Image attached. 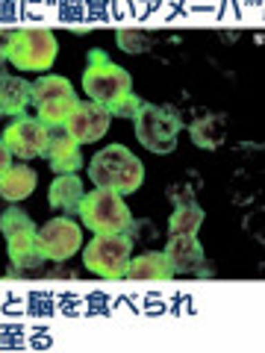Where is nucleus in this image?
I'll return each mask as SVG.
<instances>
[{"label":"nucleus","instance_id":"12","mask_svg":"<svg viewBox=\"0 0 265 353\" xmlns=\"http://www.w3.org/2000/svg\"><path fill=\"white\" fill-rule=\"evenodd\" d=\"M165 256H168L174 274H195L197 265L204 262V248L197 236H171Z\"/></svg>","mask_w":265,"mask_h":353},{"label":"nucleus","instance_id":"1","mask_svg":"<svg viewBox=\"0 0 265 353\" xmlns=\"http://www.w3.org/2000/svg\"><path fill=\"white\" fill-rule=\"evenodd\" d=\"M88 176L95 180L97 189H109V192L124 197L141 185V180H145V165L124 145H109L106 150L95 153L92 165H88Z\"/></svg>","mask_w":265,"mask_h":353},{"label":"nucleus","instance_id":"13","mask_svg":"<svg viewBox=\"0 0 265 353\" xmlns=\"http://www.w3.org/2000/svg\"><path fill=\"white\" fill-rule=\"evenodd\" d=\"M9 259L12 265H18L21 271L27 268H41L48 253H44V245L39 239V230H30V233H18V236H9Z\"/></svg>","mask_w":265,"mask_h":353},{"label":"nucleus","instance_id":"15","mask_svg":"<svg viewBox=\"0 0 265 353\" xmlns=\"http://www.w3.org/2000/svg\"><path fill=\"white\" fill-rule=\"evenodd\" d=\"M27 106H32L30 83L21 77H0V115L21 118Z\"/></svg>","mask_w":265,"mask_h":353},{"label":"nucleus","instance_id":"16","mask_svg":"<svg viewBox=\"0 0 265 353\" xmlns=\"http://www.w3.org/2000/svg\"><path fill=\"white\" fill-rule=\"evenodd\" d=\"M32 189H36V171L30 168V165H12L9 171L0 174V197L9 203H18L24 201V197L32 194Z\"/></svg>","mask_w":265,"mask_h":353},{"label":"nucleus","instance_id":"14","mask_svg":"<svg viewBox=\"0 0 265 353\" xmlns=\"http://www.w3.org/2000/svg\"><path fill=\"white\" fill-rule=\"evenodd\" d=\"M83 183H80V176H74V174H59L57 180H53L50 185V206L57 209V212L62 215H77L80 212V201H83Z\"/></svg>","mask_w":265,"mask_h":353},{"label":"nucleus","instance_id":"23","mask_svg":"<svg viewBox=\"0 0 265 353\" xmlns=\"http://www.w3.org/2000/svg\"><path fill=\"white\" fill-rule=\"evenodd\" d=\"M171 201H174V206L195 203V192H192V189H186V185H174V189H171Z\"/></svg>","mask_w":265,"mask_h":353},{"label":"nucleus","instance_id":"9","mask_svg":"<svg viewBox=\"0 0 265 353\" xmlns=\"http://www.w3.org/2000/svg\"><path fill=\"white\" fill-rule=\"evenodd\" d=\"M109 109L88 101V103H77L74 112L68 115V121H65V130H68V136L77 141V145H95L97 139L106 136L109 130Z\"/></svg>","mask_w":265,"mask_h":353},{"label":"nucleus","instance_id":"4","mask_svg":"<svg viewBox=\"0 0 265 353\" xmlns=\"http://www.w3.org/2000/svg\"><path fill=\"white\" fill-rule=\"evenodd\" d=\"M83 224L92 230L95 236H109V233H127V227L132 224V215L127 203L121 201V194L109 189H95L92 194H83L80 212Z\"/></svg>","mask_w":265,"mask_h":353},{"label":"nucleus","instance_id":"17","mask_svg":"<svg viewBox=\"0 0 265 353\" xmlns=\"http://www.w3.org/2000/svg\"><path fill=\"white\" fill-rule=\"evenodd\" d=\"M127 277H132V280H171L174 268H171L168 256H165V250H148V253H141V256L130 259Z\"/></svg>","mask_w":265,"mask_h":353},{"label":"nucleus","instance_id":"24","mask_svg":"<svg viewBox=\"0 0 265 353\" xmlns=\"http://www.w3.org/2000/svg\"><path fill=\"white\" fill-rule=\"evenodd\" d=\"M12 168V153H9V148L3 145V139H0V174Z\"/></svg>","mask_w":265,"mask_h":353},{"label":"nucleus","instance_id":"8","mask_svg":"<svg viewBox=\"0 0 265 353\" xmlns=\"http://www.w3.org/2000/svg\"><path fill=\"white\" fill-rule=\"evenodd\" d=\"M48 136H50V130L44 127L39 118L21 115V118H15L12 124L6 127L3 145L9 148V153H12V157H18L21 162H27V159L44 157V148H48Z\"/></svg>","mask_w":265,"mask_h":353},{"label":"nucleus","instance_id":"21","mask_svg":"<svg viewBox=\"0 0 265 353\" xmlns=\"http://www.w3.org/2000/svg\"><path fill=\"white\" fill-rule=\"evenodd\" d=\"M115 39H118V48L127 53H145L153 48V36L145 30H118Z\"/></svg>","mask_w":265,"mask_h":353},{"label":"nucleus","instance_id":"18","mask_svg":"<svg viewBox=\"0 0 265 353\" xmlns=\"http://www.w3.org/2000/svg\"><path fill=\"white\" fill-rule=\"evenodd\" d=\"M224 139H227V118L224 115H204V118H197L195 124H192V141L197 148H204V150H215L224 145Z\"/></svg>","mask_w":265,"mask_h":353},{"label":"nucleus","instance_id":"7","mask_svg":"<svg viewBox=\"0 0 265 353\" xmlns=\"http://www.w3.org/2000/svg\"><path fill=\"white\" fill-rule=\"evenodd\" d=\"M83 88L95 103L109 109L118 101H124L127 94H132V77L124 68H118L115 62L88 65L86 74H83Z\"/></svg>","mask_w":265,"mask_h":353},{"label":"nucleus","instance_id":"11","mask_svg":"<svg viewBox=\"0 0 265 353\" xmlns=\"http://www.w3.org/2000/svg\"><path fill=\"white\" fill-rule=\"evenodd\" d=\"M44 157H48L50 168L57 174H77L83 168V153L80 145L68 136L65 127H53L48 136V148H44Z\"/></svg>","mask_w":265,"mask_h":353},{"label":"nucleus","instance_id":"22","mask_svg":"<svg viewBox=\"0 0 265 353\" xmlns=\"http://www.w3.org/2000/svg\"><path fill=\"white\" fill-rule=\"evenodd\" d=\"M139 109H141L139 97H136V94H127L124 101H118L115 106H109V115H115V118H136Z\"/></svg>","mask_w":265,"mask_h":353},{"label":"nucleus","instance_id":"10","mask_svg":"<svg viewBox=\"0 0 265 353\" xmlns=\"http://www.w3.org/2000/svg\"><path fill=\"white\" fill-rule=\"evenodd\" d=\"M39 239H41V245H44V253H48V259H53V262L71 259L74 253L83 248L80 224H74L68 215L48 221V224L39 230Z\"/></svg>","mask_w":265,"mask_h":353},{"label":"nucleus","instance_id":"25","mask_svg":"<svg viewBox=\"0 0 265 353\" xmlns=\"http://www.w3.org/2000/svg\"><path fill=\"white\" fill-rule=\"evenodd\" d=\"M9 41H12V32H9V30H0V59H6Z\"/></svg>","mask_w":265,"mask_h":353},{"label":"nucleus","instance_id":"19","mask_svg":"<svg viewBox=\"0 0 265 353\" xmlns=\"http://www.w3.org/2000/svg\"><path fill=\"white\" fill-rule=\"evenodd\" d=\"M201 224H204V209L197 203H183V206H174L171 221H168V233L171 236H197Z\"/></svg>","mask_w":265,"mask_h":353},{"label":"nucleus","instance_id":"26","mask_svg":"<svg viewBox=\"0 0 265 353\" xmlns=\"http://www.w3.org/2000/svg\"><path fill=\"white\" fill-rule=\"evenodd\" d=\"M109 59H106V53L104 50H92L88 53V65H106Z\"/></svg>","mask_w":265,"mask_h":353},{"label":"nucleus","instance_id":"3","mask_svg":"<svg viewBox=\"0 0 265 353\" xmlns=\"http://www.w3.org/2000/svg\"><path fill=\"white\" fill-rule=\"evenodd\" d=\"M30 94H32V106H36V118L48 130L62 127L68 121V115L74 112V106L80 103L71 83L57 74L39 77L36 83H30Z\"/></svg>","mask_w":265,"mask_h":353},{"label":"nucleus","instance_id":"6","mask_svg":"<svg viewBox=\"0 0 265 353\" xmlns=\"http://www.w3.org/2000/svg\"><path fill=\"white\" fill-rule=\"evenodd\" d=\"M132 259V239L127 233L95 236L83 250V262L95 277L121 280L127 277V265Z\"/></svg>","mask_w":265,"mask_h":353},{"label":"nucleus","instance_id":"2","mask_svg":"<svg viewBox=\"0 0 265 353\" xmlns=\"http://www.w3.org/2000/svg\"><path fill=\"white\" fill-rule=\"evenodd\" d=\"M136 121V139L141 141V148H148L150 153H171L177 148V136L183 130V118L177 115L174 106H157V103H141Z\"/></svg>","mask_w":265,"mask_h":353},{"label":"nucleus","instance_id":"20","mask_svg":"<svg viewBox=\"0 0 265 353\" xmlns=\"http://www.w3.org/2000/svg\"><path fill=\"white\" fill-rule=\"evenodd\" d=\"M30 230H36V224H32V218L21 206H15V203L9 206L3 215H0V233H3L6 239L18 236V233H30Z\"/></svg>","mask_w":265,"mask_h":353},{"label":"nucleus","instance_id":"5","mask_svg":"<svg viewBox=\"0 0 265 353\" xmlns=\"http://www.w3.org/2000/svg\"><path fill=\"white\" fill-rule=\"evenodd\" d=\"M57 53H59L57 36L48 27H27L12 32L6 59L21 71H48L57 62Z\"/></svg>","mask_w":265,"mask_h":353}]
</instances>
